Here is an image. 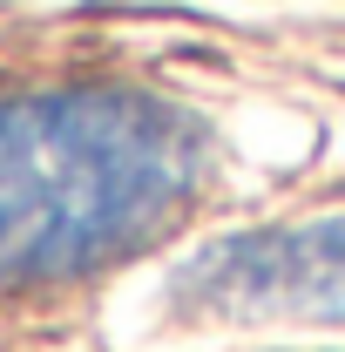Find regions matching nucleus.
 I'll list each match as a JSON object with an SVG mask.
<instances>
[{
    "instance_id": "nucleus-1",
    "label": "nucleus",
    "mask_w": 345,
    "mask_h": 352,
    "mask_svg": "<svg viewBox=\"0 0 345 352\" xmlns=\"http://www.w3.org/2000/svg\"><path fill=\"white\" fill-rule=\"evenodd\" d=\"M203 122L142 88L0 95V285H54L156 244L203 183Z\"/></svg>"
},
{
    "instance_id": "nucleus-2",
    "label": "nucleus",
    "mask_w": 345,
    "mask_h": 352,
    "mask_svg": "<svg viewBox=\"0 0 345 352\" xmlns=\"http://www.w3.org/2000/svg\"><path fill=\"white\" fill-rule=\"evenodd\" d=\"M170 298L197 318L345 325V217L216 237L170 278Z\"/></svg>"
}]
</instances>
